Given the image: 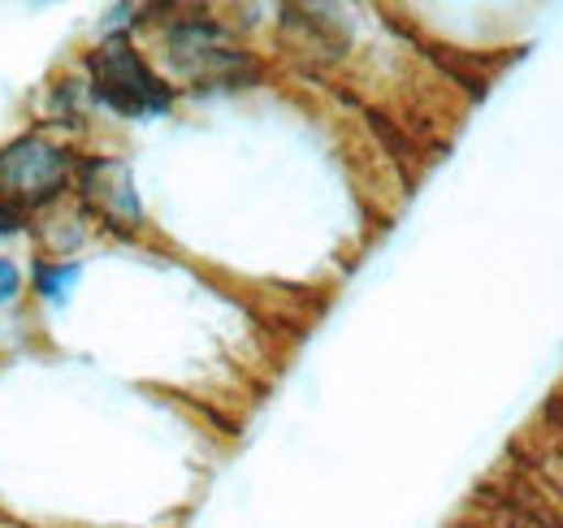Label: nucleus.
<instances>
[{"instance_id":"7","label":"nucleus","mask_w":563,"mask_h":528,"mask_svg":"<svg viewBox=\"0 0 563 528\" xmlns=\"http://www.w3.org/2000/svg\"><path fill=\"white\" fill-rule=\"evenodd\" d=\"M18 226H22V212H18V208H9V204H0V239H4V234H13Z\"/></svg>"},{"instance_id":"4","label":"nucleus","mask_w":563,"mask_h":528,"mask_svg":"<svg viewBox=\"0 0 563 528\" xmlns=\"http://www.w3.org/2000/svg\"><path fill=\"white\" fill-rule=\"evenodd\" d=\"M82 196L91 199L96 208H104L113 221H135L140 217V204L131 191V174L118 165V161H91L82 169Z\"/></svg>"},{"instance_id":"1","label":"nucleus","mask_w":563,"mask_h":528,"mask_svg":"<svg viewBox=\"0 0 563 528\" xmlns=\"http://www.w3.org/2000/svg\"><path fill=\"white\" fill-rule=\"evenodd\" d=\"M91 82L96 96L122 118H156L169 109V87L156 82V74L126 40H109L91 53Z\"/></svg>"},{"instance_id":"2","label":"nucleus","mask_w":563,"mask_h":528,"mask_svg":"<svg viewBox=\"0 0 563 528\" xmlns=\"http://www.w3.org/2000/svg\"><path fill=\"white\" fill-rule=\"evenodd\" d=\"M66 183H70L66 147L35 139V134L0 147V196L18 199V204H44V199L62 196Z\"/></svg>"},{"instance_id":"5","label":"nucleus","mask_w":563,"mask_h":528,"mask_svg":"<svg viewBox=\"0 0 563 528\" xmlns=\"http://www.w3.org/2000/svg\"><path fill=\"white\" fill-rule=\"evenodd\" d=\"M74 282H78V264H44L40 268V295L44 299H57L62 304Z\"/></svg>"},{"instance_id":"6","label":"nucleus","mask_w":563,"mask_h":528,"mask_svg":"<svg viewBox=\"0 0 563 528\" xmlns=\"http://www.w3.org/2000/svg\"><path fill=\"white\" fill-rule=\"evenodd\" d=\"M18 286H22V273H18V264L0 261V308L18 295Z\"/></svg>"},{"instance_id":"3","label":"nucleus","mask_w":563,"mask_h":528,"mask_svg":"<svg viewBox=\"0 0 563 528\" xmlns=\"http://www.w3.org/2000/svg\"><path fill=\"white\" fill-rule=\"evenodd\" d=\"M169 57H174V66L183 69L187 78H196V82L230 78L234 69H243V57L230 48V40L217 26H205V22L178 26L169 35Z\"/></svg>"}]
</instances>
